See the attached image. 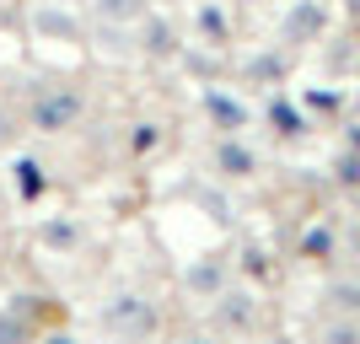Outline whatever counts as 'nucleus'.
I'll list each match as a JSON object with an SVG mask.
<instances>
[{"label": "nucleus", "instance_id": "20e7f679", "mask_svg": "<svg viewBox=\"0 0 360 344\" xmlns=\"http://www.w3.org/2000/svg\"><path fill=\"white\" fill-rule=\"evenodd\" d=\"M38 248H44V253H60V258H75L86 248V226L75 221V215H49L44 231H38Z\"/></svg>", "mask_w": 360, "mask_h": 344}, {"label": "nucleus", "instance_id": "423d86ee", "mask_svg": "<svg viewBox=\"0 0 360 344\" xmlns=\"http://www.w3.org/2000/svg\"><path fill=\"white\" fill-rule=\"evenodd\" d=\"M146 11V0H86V22H113V27H135Z\"/></svg>", "mask_w": 360, "mask_h": 344}, {"label": "nucleus", "instance_id": "ddd939ff", "mask_svg": "<svg viewBox=\"0 0 360 344\" xmlns=\"http://www.w3.org/2000/svg\"><path fill=\"white\" fill-rule=\"evenodd\" d=\"M199 27H205V32H215V38H226V22H221V11H210V6L199 11Z\"/></svg>", "mask_w": 360, "mask_h": 344}, {"label": "nucleus", "instance_id": "f03ea898", "mask_svg": "<svg viewBox=\"0 0 360 344\" xmlns=\"http://www.w3.org/2000/svg\"><path fill=\"white\" fill-rule=\"evenodd\" d=\"M86 119V91L70 87V81H44L32 91V103L22 108V129L32 135H70Z\"/></svg>", "mask_w": 360, "mask_h": 344}, {"label": "nucleus", "instance_id": "f8f14e48", "mask_svg": "<svg viewBox=\"0 0 360 344\" xmlns=\"http://www.w3.org/2000/svg\"><path fill=\"white\" fill-rule=\"evenodd\" d=\"M16 135H22V119H16V113H6V108H0V151L11 146Z\"/></svg>", "mask_w": 360, "mask_h": 344}, {"label": "nucleus", "instance_id": "2eb2a0df", "mask_svg": "<svg viewBox=\"0 0 360 344\" xmlns=\"http://www.w3.org/2000/svg\"><path fill=\"white\" fill-rule=\"evenodd\" d=\"M328 344H360V333H355V329H345V323H339V329H328Z\"/></svg>", "mask_w": 360, "mask_h": 344}, {"label": "nucleus", "instance_id": "4468645a", "mask_svg": "<svg viewBox=\"0 0 360 344\" xmlns=\"http://www.w3.org/2000/svg\"><path fill=\"white\" fill-rule=\"evenodd\" d=\"M38 344H81V339H75L70 329H60V323H54V329H44V339H38Z\"/></svg>", "mask_w": 360, "mask_h": 344}, {"label": "nucleus", "instance_id": "6e6552de", "mask_svg": "<svg viewBox=\"0 0 360 344\" xmlns=\"http://www.w3.org/2000/svg\"><path fill=\"white\" fill-rule=\"evenodd\" d=\"M11 183H16V194L27 199V205L49 194V172L32 162V156H16V162H11Z\"/></svg>", "mask_w": 360, "mask_h": 344}, {"label": "nucleus", "instance_id": "9b49d317", "mask_svg": "<svg viewBox=\"0 0 360 344\" xmlns=\"http://www.w3.org/2000/svg\"><path fill=\"white\" fill-rule=\"evenodd\" d=\"M156 146V124H135V135H129V156H146Z\"/></svg>", "mask_w": 360, "mask_h": 344}, {"label": "nucleus", "instance_id": "0eeeda50", "mask_svg": "<svg viewBox=\"0 0 360 344\" xmlns=\"http://www.w3.org/2000/svg\"><path fill=\"white\" fill-rule=\"evenodd\" d=\"M183 285H188L194 296H221V285H226V264H221V258H194V264L183 269Z\"/></svg>", "mask_w": 360, "mask_h": 344}, {"label": "nucleus", "instance_id": "1a4fd4ad", "mask_svg": "<svg viewBox=\"0 0 360 344\" xmlns=\"http://www.w3.org/2000/svg\"><path fill=\"white\" fill-rule=\"evenodd\" d=\"M215 167H221L226 178H248V172H253V156H248L237 140H221V146H215Z\"/></svg>", "mask_w": 360, "mask_h": 344}, {"label": "nucleus", "instance_id": "7ed1b4c3", "mask_svg": "<svg viewBox=\"0 0 360 344\" xmlns=\"http://www.w3.org/2000/svg\"><path fill=\"white\" fill-rule=\"evenodd\" d=\"M32 32H38L44 44H86V16L60 6V0H44V6L32 11Z\"/></svg>", "mask_w": 360, "mask_h": 344}, {"label": "nucleus", "instance_id": "39448f33", "mask_svg": "<svg viewBox=\"0 0 360 344\" xmlns=\"http://www.w3.org/2000/svg\"><path fill=\"white\" fill-rule=\"evenodd\" d=\"M135 44H140V54H150V60H172V54H178V27H172L167 16L146 11L135 22Z\"/></svg>", "mask_w": 360, "mask_h": 344}, {"label": "nucleus", "instance_id": "9d476101", "mask_svg": "<svg viewBox=\"0 0 360 344\" xmlns=\"http://www.w3.org/2000/svg\"><path fill=\"white\" fill-rule=\"evenodd\" d=\"M205 108H210V119L221 124L226 135H231V129H242V119H248V113H242V108L231 103V97H226V91H210V97H205Z\"/></svg>", "mask_w": 360, "mask_h": 344}, {"label": "nucleus", "instance_id": "f257e3e1", "mask_svg": "<svg viewBox=\"0 0 360 344\" xmlns=\"http://www.w3.org/2000/svg\"><path fill=\"white\" fill-rule=\"evenodd\" d=\"M97 333L108 344H150L162 333V312L140 291H113L108 301H97Z\"/></svg>", "mask_w": 360, "mask_h": 344}, {"label": "nucleus", "instance_id": "dca6fc26", "mask_svg": "<svg viewBox=\"0 0 360 344\" xmlns=\"http://www.w3.org/2000/svg\"><path fill=\"white\" fill-rule=\"evenodd\" d=\"M194 344H210V339H194Z\"/></svg>", "mask_w": 360, "mask_h": 344}]
</instances>
